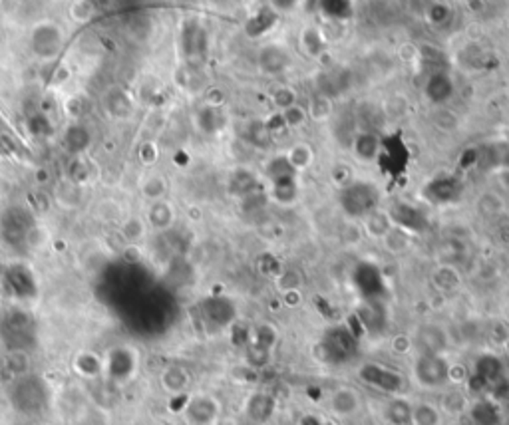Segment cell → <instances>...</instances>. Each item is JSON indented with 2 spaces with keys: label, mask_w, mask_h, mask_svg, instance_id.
Here are the masks:
<instances>
[{
  "label": "cell",
  "mask_w": 509,
  "mask_h": 425,
  "mask_svg": "<svg viewBox=\"0 0 509 425\" xmlns=\"http://www.w3.org/2000/svg\"><path fill=\"white\" fill-rule=\"evenodd\" d=\"M412 378L424 389H442L452 384V364L442 354H418L412 366Z\"/></svg>",
  "instance_id": "1"
},
{
  "label": "cell",
  "mask_w": 509,
  "mask_h": 425,
  "mask_svg": "<svg viewBox=\"0 0 509 425\" xmlns=\"http://www.w3.org/2000/svg\"><path fill=\"white\" fill-rule=\"evenodd\" d=\"M378 201L376 187L364 181H353L340 191V205L353 219H364L366 215L378 209Z\"/></svg>",
  "instance_id": "2"
},
{
  "label": "cell",
  "mask_w": 509,
  "mask_h": 425,
  "mask_svg": "<svg viewBox=\"0 0 509 425\" xmlns=\"http://www.w3.org/2000/svg\"><path fill=\"white\" fill-rule=\"evenodd\" d=\"M358 380L374 392H380L384 396H402L406 387V378L398 370L382 366V364H374V361H366L358 368Z\"/></svg>",
  "instance_id": "3"
},
{
  "label": "cell",
  "mask_w": 509,
  "mask_h": 425,
  "mask_svg": "<svg viewBox=\"0 0 509 425\" xmlns=\"http://www.w3.org/2000/svg\"><path fill=\"white\" fill-rule=\"evenodd\" d=\"M140 366V354L133 346L121 344L108 350L104 358V375L110 378L114 384H128L138 372Z\"/></svg>",
  "instance_id": "4"
},
{
  "label": "cell",
  "mask_w": 509,
  "mask_h": 425,
  "mask_svg": "<svg viewBox=\"0 0 509 425\" xmlns=\"http://www.w3.org/2000/svg\"><path fill=\"white\" fill-rule=\"evenodd\" d=\"M219 417H221V401L217 396L207 392L193 394L183 408L185 425H217Z\"/></svg>",
  "instance_id": "5"
},
{
  "label": "cell",
  "mask_w": 509,
  "mask_h": 425,
  "mask_svg": "<svg viewBox=\"0 0 509 425\" xmlns=\"http://www.w3.org/2000/svg\"><path fill=\"white\" fill-rule=\"evenodd\" d=\"M62 44H64L62 28L54 22H40L34 26L30 34V48L34 52V56H38L42 60H50L54 56H58Z\"/></svg>",
  "instance_id": "6"
},
{
  "label": "cell",
  "mask_w": 509,
  "mask_h": 425,
  "mask_svg": "<svg viewBox=\"0 0 509 425\" xmlns=\"http://www.w3.org/2000/svg\"><path fill=\"white\" fill-rule=\"evenodd\" d=\"M412 344L420 354H442L444 356L450 346V336L444 326L438 324H422L412 338Z\"/></svg>",
  "instance_id": "7"
},
{
  "label": "cell",
  "mask_w": 509,
  "mask_h": 425,
  "mask_svg": "<svg viewBox=\"0 0 509 425\" xmlns=\"http://www.w3.org/2000/svg\"><path fill=\"white\" fill-rule=\"evenodd\" d=\"M328 410H330L332 415H337L340 419L354 417L356 413H360V410H362V396L354 387L339 386L337 389H332L330 396H328Z\"/></svg>",
  "instance_id": "8"
},
{
  "label": "cell",
  "mask_w": 509,
  "mask_h": 425,
  "mask_svg": "<svg viewBox=\"0 0 509 425\" xmlns=\"http://www.w3.org/2000/svg\"><path fill=\"white\" fill-rule=\"evenodd\" d=\"M274 412H276V398L269 392H253L245 400L243 405V413L251 424L265 425L273 419Z\"/></svg>",
  "instance_id": "9"
},
{
  "label": "cell",
  "mask_w": 509,
  "mask_h": 425,
  "mask_svg": "<svg viewBox=\"0 0 509 425\" xmlns=\"http://www.w3.org/2000/svg\"><path fill=\"white\" fill-rule=\"evenodd\" d=\"M159 382H161V387H163L165 394L183 396L191 386V372L182 364H171L168 368H163V372L159 375Z\"/></svg>",
  "instance_id": "10"
},
{
  "label": "cell",
  "mask_w": 509,
  "mask_h": 425,
  "mask_svg": "<svg viewBox=\"0 0 509 425\" xmlns=\"http://www.w3.org/2000/svg\"><path fill=\"white\" fill-rule=\"evenodd\" d=\"M412 401L404 396H390L382 405V417L386 425H412Z\"/></svg>",
  "instance_id": "11"
},
{
  "label": "cell",
  "mask_w": 509,
  "mask_h": 425,
  "mask_svg": "<svg viewBox=\"0 0 509 425\" xmlns=\"http://www.w3.org/2000/svg\"><path fill=\"white\" fill-rule=\"evenodd\" d=\"M145 223H147V227H152L154 231H168V229H171L173 223H175V211H173L171 203H168L165 199L149 203Z\"/></svg>",
  "instance_id": "12"
},
{
  "label": "cell",
  "mask_w": 509,
  "mask_h": 425,
  "mask_svg": "<svg viewBox=\"0 0 509 425\" xmlns=\"http://www.w3.org/2000/svg\"><path fill=\"white\" fill-rule=\"evenodd\" d=\"M444 413L438 403L428 400L416 401L412 405V425H442Z\"/></svg>",
  "instance_id": "13"
},
{
  "label": "cell",
  "mask_w": 509,
  "mask_h": 425,
  "mask_svg": "<svg viewBox=\"0 0 509 425\" xmlns=\"http://www.w3.org/2000/svg\"><path fill=\"white\" fill-rule=\"evenodd\" d=\"M362 225H364L366 234L370 239H376V241H382L386 237V232L394 227L388 211H382V209H376L370 215H366L364 219H362Z\"/></svg>",
  "instance_id": "14"
},
{
  "label": "cell",
  "mask_w": 509,
  "mask_h": 425,
  "mask_svg": "<svg viewBox=\"0 0 509 425\" xmlns=\"http://www.w3.org/2000/svg\"><path fill=\"white\" fill-rule=\"evenodd\" d=\"M431 284L440 290V292H454L462 284V276L456 271V267L452 264H440L436 267V271L431 272Z\"/></svg>",
  "instance_id": "15"
},
{
  "label": "cell",
  "mask_w": 509,
  "mask_h": 425,
  "mask_svg": "<svg viewBox=\"0 0 509 425\" xmlns=\"http://www.w3.org/2000/svg\"><path fill=\"white\" fill-rule=\"evenodd\" d=\"M468 412H470L473 424L503 425L501 424V413H499V408H497L496 403H492V401H485V400L475 401V403H471L470 408H468Z\"/></svg>",
  "instance_id": "16"
},
{
  "label": "cell",
  "mask_w": 509,
  "mask_h": 425,
  "mask_svg": "<svg viewBox=\"0 0 509 425\" xmlns=\"http://www.w3.org/2000/svg\"><path fill=\"white\" fill-rule=\"evenodd\" d=\"M74 370L82 378L94 380V378L104 374V360L100 356H96L94 352H80L76 360H74Z\"/></svg>",
  "instance_id": "17"
},
{
  "label": "cell",
  "mask_w": 509,
  "mask_h": 425,
  "mask_svg": "<svg viewBox=\"0 0 509 425\" xmlns=\"http://www.w3.org/2000/svg\"><path fill=\"white\" fill-rule=\"evenodd\" d=\"M140 191H142V195L149 203L161 201V199H165V193H168V181H165V177L161 173H152V175H147L142 181Z\"/></svg>",
  "instance_id": "18"
},
{
  "label": "cell",
  "mask_w": 509,
  "mask_h": 425,
  "mask_svg": "<svg viewBox=\"0 0 509 425\" xmlns=\"http://www.w3.org/2000/svg\"><path fill=\"white\" fill-rule=\"evenodd\" d=\"M478 211L482 217L487 219H496L499 215H503L506 211V203H503V197L494 191H487V193L480 195L478 199Z\"/></svg>",
  "instance_id": "19"
},
{
  "label": "cell",
  "mask_w": 509,
  "mask_h": 425,
  "mask_svg": "<svg viewBox=\"0 0 509 425\" xmlns=\"http://www.w3.org/2000/svg\"><path fill=\"white\" fill-rule=\"evenodd\" d=\"M288 161V165L295 169V171H302V169H309L313 165V147L307 145V143H297L288 149V154L285 155Z\"/></svg>",
  "instance_id": "20"
},
{
  "label": "cell",
  "mask_w": 509,
  "mask_h": 425,
  "mask_svg": "<svg viewBox=\"0 0 509 425\" xmlns=\"http://www.w3.org/2000/svg\"><path fill=\"white\" fill-rule=\"evenodd\" d=\"M382 245L390 255H402L410 246V232L394 225L390 231L386 232V237L382 239Z\"/></svg>",
  "instance_id": "21"
},
{
  "label": "cell",
  "mask_w": 509,
  "mask_h": 425,
  "mask_svg": "<svg viewBox=\"0 0 509 425\" xmlns=\"http://www.w3.org/2000/svg\"><path fill=\"white\" fill-rule=\"evenodd\" d=\"M378 147H380L378 140H376L370 131L358 133L356 140H354V154L358 155L360 159H364V161L374 159L376 154H378Z\"/></svg>",
  "instance_id": "22"
},
{
  "label": "cell",
  "mask_w": 509,
  "mask_h": 425,
  "mask_svg": "<svg viewBox=\"0 0 509 425\" xmlns=\"http://www.w3.org/2000/svg\"><path fill=\"white\" fill-rule=\"evenodd\" d=\"M121 237L128 241V243H140L142 239L145 237V232H147V223H145L142 217H135V215H131L128 219L121 223Z\"/></svg>",
  "instance_id": "23"
},
{
  "label": "cell",
  "mask_w": 509,
  "mask_h": 425,
  "mask_svg": "<svg viewBox=\"0 0 509 425\" xmlns=\"http://www.w3.org/2000/svg\"><path fill=\"white\" fill-rule=\"evenodd\" d=\"M307 114H309V119H313V121H325L332 114V102L327 96L318 94L307 105Z\"/></svg>",
  "instance_id": "24"
},
{
  "label": "cell",
  "mask_w": 509,
  "mask_h": 425,
  "mask_svg": "<svg viewBox=\"0 0 509 425\" xmlns=\"http://www.w3.org/2000/svg\"><path fill=\"white\" fill-rule=\"evenodd\" d=\"M468 400H466V396L464 394H459V392H454V394H448L444 396V400L440 403V410L442 413H450V415H459V413L468 412Z\"/></svg>",
  "instance_id": "25"
},
{
  "label": "cell",
  "mask_w": 509,
  "mask_h": 425,
  "mask_svg": "<svg viewBox=\"0 0 509 425\" xmlns=\"http://www.w3.org/2000/svg\"><path fill=\"white\" fill-rule=\"evenodd\" d=\"M281 119L285 121V126L290 129H297L300 126H304L307 124V119H309V114H307V110L299 105V103H295V105H290L287 110H283V116Z\"/></svg>",
  "instance_id": "26"
},
{
  "label": "cell",
  "mask_w": 509,
  "mask_h": 425,
  "mask_svg": "<svg viewBox=\"0 0 509 425\" xmlns=\"http://www.w3.org/2000/svg\"><path fill=\"white\" fill-rule=\"evenodd\" d=\"M431 121H434V126L438 129H442V131H454L457 128V116L454 112H450V110H438L434 116H431Z\"/></svg>",
  "instance_id": "27"
},
{
  "label": "cell",
  "mask_w": 509,
  "mask_h": 425,
  "mask_svg": "<svg viewBox=\"0 0 509 425\" xmlns=\"http://www.w3.org/2000/svg\"><path fill=\"white\" fill-rule=\"evenodd\" d=\"M487 364L489 366H483L482 360L478 361V375L483 378V382H496V378L501 374V364L494 356H487Z\"/></svg>",
  "instance_id": "28"
},
{
  "label": "cell",
  "mask_w": 509,
  "mask_h": 425,
  "mask_svg": "<svg viewBox=\"0 0 509 425\" xmlns=\"http://www.w3.org/2000/svg\"><path fill=\"white\" fill-rule=\"evenodd\" d=\"M273 103L279 110H287V107L297 103V94L290 90V88H279L273 94Z\"/></svg>",
  "instance_id": "29"
},
{
  "label": "cell",
  "mask_w": 509,
  "mask_h": 425,
  "mask_svg": "<svg viewBox=\"0 0 509 425\" xmlns=\"http://www.w3.org/2000/svg\"><path fill=\"white\" fill-rule=\"evenodd\" d=\"M0 2H2V0H0Z\"/></svg>",
  "instance_id": "30"
},
{
  "label": "cell",
  "mask_w": 509,
  "mask_h": 425,
  "mask_svg": "<svg viewBox=\"0 0 509 425\" xmlns=\"http://www.w3.org/2000/svg\"><path fill=\"white\" fill-rule=\"evenodd\" d=\"M508 425H509V424H508Z\"/></svg>",
  "instance_id": "31"
}]
</instances>
